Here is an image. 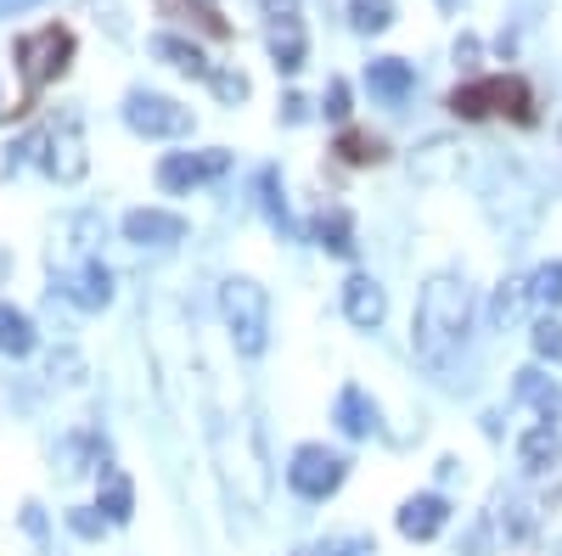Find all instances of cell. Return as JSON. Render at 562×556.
<instances>
[{"mask_svg":"<svg viewBox=\"0 0 562 556\" xmlns=\"http://www.w3.org/2000/svg\"><path fill=\"white\" fill-rule=\"evenodd\" d=\"M467 320H473V293H467V282H456V275H434L428 287H422L416 298V360L434 365V371H450V360L461 354L467 343Z\"/></svg>","mask_w":562,"mask_h":556,"instance_id":"cell-1","label":"cell"},{"mask_svg":"<svg viewBox=\"0 0 562 556\" xmlns=\"http://www.w3.org/2000/svg\"><path fill=\"white\" fill-rule=\"evenodd\" d=\"M12 63H18V73H23V102H18L12 113H29L40 90L57 84V79L68 73V63H74V29L40 23V29L18 34V39H12Z\"/></svg>","mask_w":562,"mask_h":556,"instance_id":"cell-2","label":"cell"},{"mask_svg":"<svg viewBox=\"0 0 562 556\" xmlns=\"http://www.w3.org/2000/svg\"><path fill=\"white\" fill-rule=\"evenodd\" d=\"M450 113L479 124V118H512V124H535V90L524 79H467L461 90H450Z\"/></svg>","mask_w":562,"mask_h":556,"instance_id":"cell-3","label":"cell"},{"mask_svg":"<svg viewBox=\"0 0 562 556\" xmlns=\"http://www.w3.org/2000/svg\"><path fill=\"white\" fill-rule=\"evenodd\" d=\"M220 315H225V332L231 343H237V354H265L270 343V298L259 282H248V275H231V282L220 287Z\"/></svg>","mask_w":562,"mask_h":556,"instance_id":"cell-4","label":"cell"},{"mask_svg":"<svg viewBox=\"0 0 562 556\" xmlns=\"http://www.w3.org/2000/svg\"><path fill=\"white\" fill-rule=\"evenodd\" d=\"M344 478H349V461H344L338 450H326V444H299L293 461H288V484H293V495H304V500L338 495Z\"/></svg>","mask_w":562,"mask_h":556,"instance_id":"cell-5","label":"cell"},{"mask_svg":"<svg viewBox=\"0 0 562 556\" xmlns=\"http://www.w3.org/2000/svg\"><path fill=\"white\" fill-rule=\"evenodd\" d=\"M265 39H270V57L281 73H299L304 57H310V34H304V18H299V0H265Z\"/></svg>","mask_w":562,"mask_h":556,"instance_id":"cell-6","label":"cell"},{"mask_svg":"<svg viewBox=\"0 0 562 556\" xmlns=\"http://www.w3.org/2000/svg\"><path fill=\"white\" fill-rule=\"evenodd\" d=\"M124 124L135 135H186L192 129V107H180L175 97H158V90H130L124 97Z\"/></svg>","mask_w":562,"mask_h":556,"instance_id":"cell-7","label":"cell"},{"mask_svg":"<svg viewBox=\"0 0 562 556\" xmlns=\"http://www.w3.org/2000/svg\"><path fill=\"white\" fill-rule=\"evenodd\" d=\"M231 169V152L225 147H209V152H169L164 163H158V185L169 197H186V192H198V185H209V180H220Z\"/></svg>","mask_w":562,"mask_h":556,"instance_id":"cell-8","label":"cell"},{"mask_svg":"<svg viewBox=\"0 0 562 556\" xmlns=\"http://www.w3.org/2000/svg\"><path fill=\"white\" fill-rule=\"evenodd\" d=\"M40 147H45V174L52 180H63V185H74V180H85V169H90V158H85V135H79V118L74 113H63L52 129L40 135Z\"/></svg>","mask_w":562,"mask_h":556,"instance_id":"cell-9","label":"cell"},{"mask_svg":"<svg viewBox=\"0 0 562 556\" xmlns=\"http://www.w3.org/2000/svg\"><path fill=\"white\" fill-rule=\"evenodd\" d=\"M180 237H186V219L169 214V208H135V214H124V242H135V248H169Z\"/></svg>","mask_w":562,"mask_h":556,"instance_id":"cell-10","label":"cell"},{"mask_svg":"<svg viewBox=\"0 0 562 556\" xmlns=\"http://www.w3.org/2000/svg\"><path fill=\"white\" fill-rule=\"evenodd\" d=\"M344 315L355 320L360 332H371V327H383V315H389V293L371 282V275H349L344 282Z\"/></svg>","mask_w":562,"mask_h":556,"instance_id":"cell-11","label":"cell"},{"mask_svg":"<svg viewBox=\"0 0 562 556\" xmlns=\"http://www.w3.org/2000/svg\"><path fill=\"white\" fill-rule=\"evenodd\" d=\"M445 523H450V500L445 495H411L400 506V534L405 540H434Z\"/></svg>","mask_w":562,"mask_h":556,"instance_id":"cell-12","label":"cell"},{"mask_svg":"<svg viewBox=\"0 0 562 556\" xmlns=\"http://www.w3.org/2000/svg\"><path fill=\"white\" fill-rule=\"evenodd\" d=\"M63 293H68L79 309H102V304H113V270L97 264V259H85L68 282H63Z\"/></svg>","mask_w":562,"mask_h":556,"instance_id":"cell-13","label":"cell"},{"mask_svg":"<svg viewBox=\"0 0 562 556\" xmlns=\"http://www.w3.org/2000/svg\"><path fill=\"white\" fill-rule=\"evenodd\" d=\"M366 84H371V97H383V102H405L411 84H416V73H411V63H400V57H378V63L366 68Z\"/></svg>","mask_w":562,"mask_h":556,"instance_id":"cell-14","label":"cell"},{"mask_svg":"<svg viewBox=\"0 0 562 556\" xmlns=\"http://www.w3.org/2000/svg\"><path fill=\"white\" fill-rule=\"evenodd\" d=\"M315 242L326 248V253H338V259H355V219H349V208H321V219H315Z\"/></svg>","mask_w":562,"mask_h":556,"instance_id":"cell-15","label":"cell"},{"mask_svg":"<svg viewBox=\"0 0 562 556\" xmlns=\"http://www.w3.org/2000/svg\"><path fill=\"white\" fill-rule=\"evenodd\" d=\"M97 512H102L108 523H130V518H135V484H130V473L102 467V506H97Z\"/></svg>","mask_w":562,"mask_h":556,"instance_id":"cell-16","label":"cell"},{"mask_svg":"<svg viewBox=\"0 0 562 556\" xmlns=\"http://www.w3.org/2000/svg\"><path fill=\"white\" fill-rule=\"evenodd\" d=\"M333 416H338V428H344L349 439H366L371 428H378V405H371L366 388H355V383L338 394V410H333Z\"/></svg>","mask_w":562,"mask_h":556,"instance_id":"cell-17","label":"cell"},{"mask_svg":"<svg viewBox=\"0 0 562 556\" xmlns=\"http://www.w3.org/2000/svg\"><path fill=\"white\" fill-rule=\"evenodd\" d=\"M153 57H158V63H169V68H180V73H198V79H214L209 57L198 52L192 39H175V34H158V39H153Z\"/></svg>","mask_w":562,"mask_h":556,"instance_id":"cell-18","label":"cell"},{"mask_svg":"<svg viewBox=\"0 0 562 556\" xmlns=\"http://www.w3.org/2000/svg\"><path fill=\"white\" fill-rule=\"evenodd\" d=\"M518 399H524V405H535L551 428L562 422V388H557L551 377H540V371H518Z\"/></svg>","mask_w":562,"mask_h":556,"instance_id":"cell-19","label":"cell"},{"mask_svg":"<svg viewBox=\"0 0 562 556\" xmlns=\"http://www.w3.org/2000/svg\"><path fill=\"white\" fill-rule=\"evenodd\" d=\"M34 320L23 315V309H12V304H0V349H7L12 360H23V354H34Z\"/></svg>","mask_w":562,"mask_h":556,"instance_id":"cell-20","label":"cell"},{"mask_svg":"<svg viewBox=\"0 0 562 556\" xmlns=\"http://www.w3.org/2000/svg\"><path fill=\"white\" fill-rule=\"evenodd\" d=\"M259 208L270 214V225L281 237H293V214H288V197H281V174L276 169H259Z\"/></svg>","mask_w":562,"mask_h":556,"instance_id":"cell-21","label":"cell"},{"mask_svg":"<svg viewBox=\"0 0 562 556\" xmlns=\"http://www.w3.org/2000/svg\"><path fill=\"white\" fill-rule=\"evenodd\" d=\"M57 461H63L68 478H79V473H90V467H102V444L90 439V433H74V439H63Z\"/></svg>","mask_w":562,"mask_h":556,"instance_id":"cell-22","label":"cell"},{"mask_svg":"<svg viewBox=\"0 0 562 556\" xmlns=\"http://www.w3.org/2000/svg\"><path fill=\"white\" fill-rule=\"evenodd\" d=\"M338 152H344V163H355V169H366V163H383V141L378 135H355V129H344L338 135Z\"/></svg>","mask_w":562,"mask_h":556,"instance_id":"cell-23","label":"cell"},{"mask_svg":"<svg viewBox=\"0 0 562 556\" xmlns=\"http://www.w3.org/2000/svg\"><path fill=\"white\" fill-rule=\"evenodd\" d=\"M349 18L360 34H383L394 23V0H349Z\"/></svg>","mask_w":562,"mask_h":556,"instance_id":"cell-24","label":"cell"},{"mask_svg":"<svg viewBox=\"0 0 562 556\" xmlns=\"http://www.w3.org/2000/svg\"><path fill=\"white\" fill-rule=\"evenodd\" d=\"M524 304H529V287H524V282H501V287H495V304H490L495 327H512V320L524 315Z\"/></svg>","mask_w":562,"mask_h":556,"instance_id":"cell-25","label":"cell"},{"mask_svg":"<svg viewBox=\"0 0 562 556\" xmlns=\"http://www.w3.org/2000/svg\"><path fill=\"white\" fill-rule=\"evenodd\" d=\"M529 293H535L540 304L562 309V259H551V264H540V270H535V282H529Z\"/></svg>","mask_w":562,"mask_h":556,"instance_id":"cell-26","label":"cell"},{"mask_svg":"<svg viewBox=\"0 0 562 556\" xmlns=\"http://www.w3.org/2000/svg\"><path fill=\"white\" fill-rule=\"evenodd\" d=\"M535 354L540 360H551V365H562V320H540V327H535Z\"/></svg>","mask_w":562,"mask_h":556,"instance_id":"cell-27","label":"cell"},{"mask_svg":"<svg viewBox=\"0 0 562 556\" xmlns=\"http://www.w3.org/2000/svg\"><path fill=\"white\" fill-rule=\"evenodd\" d=\"M321 556H378V545H371L366 534H338V540H326Z\"/></svg>","mask_w":562,"mask_h":556,"instance_id":"cell-28","label":"cell"},{"mask_svg":"<svg viewBox=\"0 0 562 556\" xmlns=\"http://www.w3.org/2000/svg\"><path fill=\"white\" fill-rule=\"evenodd\" d=\"M68 529H74L79 540H102L108 518H97V512H90V506H74V512H68Z\"/></svg>","mask_w":562,"mask_h":556,"instance_id":"cell-29","label":"cell"},{"mask_svg":"<svg viewBox=\"0 0 562 556\" xmlns=\"http://www.w3.org/2000/svg\"><path fill=\"white\" fill-rule=\"evenodd\" d=\"M321 107H326V118H349V84L344 79H326V97H321Z\"/></svg>","mask_w":562,"mask_h":556,"instance_id":"cell-30","label":"cell"},{"mask_svg":"<svg viewBox=\"0 0 562 556\" xmlns=\"http://www.w3.org/2000/svg\"><path fill=\"white\" fill-rule=\"evenodd\" d=\"M209 84H214V97H220V102H231V107H237V102L248 97V79H243V73H214Z\"/></svg>","mask_w":562,"mask_h":556,"instance_id":"cell-31","label":"cell"},{"mask_svg":"<svg viewBox=\"0 0 562 556\" xmlns=\"http://www.w3.org/2000/svg\"><path fill=\"white\" fill-rule=\"evenodd\" d=\"M281 118H288V124H304V118H310V102H304V97H288V102H281Z\"/></svg>","mask_w":562,"mask_h":556,"instance_id":"cell-32","label":"cell"},{"mask_svg":"<svg viewBox=\"0 0 562 556\" xmlns=\"http://www.w3.org/2000/svg\"><path fill=\"white\" fill-rule=\"evenodd\" d=\"M23 523H29V534H34V540L45 534V518H40V506H23Z\"/></svg>","mask_w":562,"mask_h":556,"instance_id":"cell-33","label":"cell"},{"mask_svg":"<svg viewBox=\"0 0 562 556\" xmlns=\"http://www.w3.org/2000/svg\"><path fill=\"white\" fill-rule=\"evenodd\" d=\"M551 556H562V540H557V545H551Z\"/></svg>","mask_w":562,"mask_h":556,"instance_id":"cell-34","label":"cell"},{"mask_svg":"<svg viewBox=\"0 0 562 556\" xmlns=\"http://www.w3.org/2000/svg\"><path fill=\"white\" fill-rule=\"evenodd\" d=\"M293 556H321V551H293Z\"/></svg>","mask_w":562,"mask_h":556,"instance_id":"cell-35","label":"cell"},{"mask_svg":"<svg viewBox=\"0 0 562 556\" xmlns=\"http://www.w3.org/2000/svg\"><path fill=\"white\" fill-rule=\"evenodd\" d=\"M439 7H450V0H439Z\"/></svg>","mask_w":562,"mask_h":556,"instance_id":"cell-36","label":"cell"}]
</instances>
